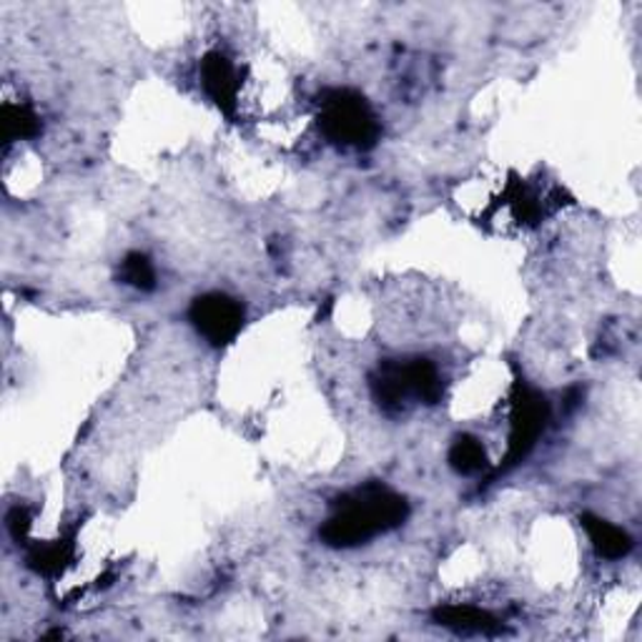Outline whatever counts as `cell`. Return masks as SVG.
<instances>
[{
  "label": "cell",
  "mask_w": 642,
  "mask_h": 642,
  "mask_svg": "<svg viewBox=\"0 0 642 642\" xmlns=\"http://www.w3.org/2000/svg\"><path fill=\"white\" fill-rule=\"evenodd\" d=\"M31 529V515L28 510L25 507H13L11 512H8V533L13 535V539H25V535H28Z\"/></svg>",
  "instance_id": "obj_14"
},
{
  "label": "cell",
  "mask_w": 642,
  "mask_h": 642,
  "mask_svg": "<svg viewBox=\"0 0 642 642\" xmlns=\"http://www.w3.org/2000/svg\"><path fill=\"white\" fill-rule=\"evenodd\" d=\"M409 389H412L415 399H422L427 405L442 399V376L440 370L430 362V359H415V362L405 364Z\"/></svg>",
  "instance_id": "obj_10"
},
{
  "label": "cell",
  "mask_w": 642,
  "mask_h": 642,
  "mask_svg": "<svg viewBox=\"0 0 642 642\" xmlns=\"http://www.w3.org/2000/svg\"><path fill=\"white\" fill-rule=\"evenodd\" d=\"M0 124H3V141L13 143L21 139H33L40 133V118L36 110L25 104H11L5 101L0 110Z\"/></svg>",
  "instance_id": "obj_9"
},
{
  "label": "cell",
  "mask_w": 642,
  "mask_h": 642,
  "mask_svg": "<svg viewBox=\"0 0 642 642\" xmlns=\"http://www.w3.org/2000/svg\"><path fill=\"white\" fill-rule=\"evenodd\" d=\"M434 620L442 628H450L462 635H498L502 630L500 620L482 607L475 605H444L434 610Z\"/></svg>",
  "instance_id": "obj_6"
},
{
  "label": "cell",
  "mask_w": 642,
  "mask_h": 642,
  "mask_svg": "<svg viewBox=\"0 0 642 642\" xmlns=\"http://www.w3.org/2000/svg\"><path fill=\"white\" fill-rule=\"evenodd\" d=\"M188 316L196 331L213 347L231 345L244 327V306L219 291L194 299Z\"/></svg>",
  "instance_id": "obj_4"
},
{
  "label": "cell",
  "mask_w": 642,
  "mask_h": 642,
  "mask_svg": "<svg viewBox=\"0 0 642 642\" xmlns=\"http://www.w3.org/2000/svg\"><path fill=\"white\" fill-rule=\"evenodd\" d=\"M580 522H582V527H585L590 542H593L595 552L600 555V558L620 560L632 550L630 535L625 533L622 527L612 525V522H607L597 515H582Z\"/></svg>",
  "instance_id": "obj_8"
},
{
  "label": "cell",
  "mask_w": 642,
  "mask_h": 642,
  "mask_svg": "<svg viewBox=\"0 0 642 642\" xmlns=\"http://www.w3.org/2000/svg\"><path fill=\"white\" fill-rule=\"evenodd\" d=\"M547 419H550V407L542 394L535 389L517 384L515 394H512V409H510V444L507 455H504V469L520 465L545 432Z\"/></svg>",
  "instance_id": "obj_3"
},
{
  "label": "cell",
  "mask_w": 642,
  "mask_h": 642,
  "mask_svg": "<svg viewBox=\"0 0 642 642\" xmlns=\"http://www.w3.org/2000/svg\"><path fill=\"white\" fill-rule=\"evenodd\" d=\"M73 558V545L66 542V539H58V542L40 545L31 552L28 564L40 575H58V572L66 570V564Z\"/></svg>",
  "instance_id": "obj_12"
},
{
  "label": "cell",
  "mask_w": 642,
  "mask_h": 642,
  "mask_svg": "<svg viewBox=\"0 0 642 642\" xmlns=\"http://www.w3.org/2000/svg\"><path fill=\"white\" fill-rule=\"evenodd\" d=\"M319 126L329 141L370 149L380 139V124L370 104L354 91L331 89L319 96Z\"/></svg>",
  "instance_id": "obj_2"
},
{
  "label": "cell",
  "mask_w": 642,
  "mask_h": 642,
  "mask_svg": "<svg viewBox=\"0 0 642 642\" xmlns=\"http://www.w3.org/2000/svg\"><path fill=\"white\" fill-rule=\"evenodd\" d=\"M201 85L221 114L234 116L238 106V73L224 54L211 50L201 61Z\"/></svg>",
  "instance_id": "obj_5"
},
{
  "label": "cell",
  "mask_w": 642,
  "mask_h": 642,
  "mask_svg": "<svg viewBox=\"0 0 642 642\" xmlns=\"http://www.w3.org/2000/svg\"><path fill=\"white\" fill-rule=\"evenodd\" d=\"M374 399L387 409V412H401L407 407V401L412 399V389H409L407 370L399 362H387L380 366L374 382H372Z\"/></svg>",
  "instance_id": "obj_7"
},
{
  "label": "cell",
  "mask_w": 642,
  "mask_h": 642,
  "mask_svg": "<svg viewBox=\"0 0 642 642\" xmlns=\"http://www.w3.org/2000/svg\"><path fill=\"white\" fill-rule=\"evenodd\" d=\"M450 465L459 475H477L487 467V452L475 436H459L450 450Z\"/></svg>",
  "instance_id": "obj_11"
},
{
  "label": "cell",
  "mask_w": 642,
  "mask_h": 642,
  "mask_svg": "<svg viewBox=\"0 0 642 642\" xmlns=\"http://www.w3.org/2000/svg\"><path fill=\"white\" fill-rule=\"evenodd\" d=\"M407 502L380 485H370L339 502V510L322 527L329 547H357L372 537L389 533L407 520Z\"/></svg>",
  "instance_id": "obj_1"
},
{
  "label": "cell",
  "mask_w": 642,
  "mask_h": 642,
  "mask_svg": "<svg viewBox=\"0 0 642 642\" xmlns=\"http://www.w3.org/2000/svg\"><path fill=\"white\" fill-rule=\"evenodd\" d=\"M121 279L128 287L139 291H153L156 289V271H153V264L145 254H128L121 261Z\"/></svg>",
  "instance_id": "obj_13"
}]
</instances>
